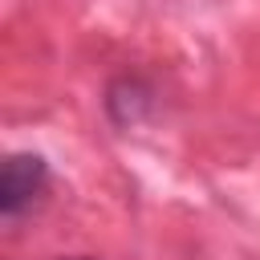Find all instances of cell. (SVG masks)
<instances>
[{"instance_id":"obj_1","label":"cell","mask_w":260,"mask_h":260,"mask_svg":"<svg viewBox=\"0 0 260 260\" xmlns=\"http://www.w3.org/2000/svg\"><path fill=\"white\" fill-rule=\"evenodd\" d=\"M49 183V167L41 154H12L4 162V175H0V211L12 219L20 215Z\"/></svg>"},{"instance_id":"obj_2","label":"cell","mask_w":260,"mask_h":260,"mask_svg":"<svg viewBox=\"0 0 260 260\" xmlns=\"http://www.w3.org/2000/svg\"><path fill=\"white\" fill-rule=\"evenodd\" d=\"M150 106V89L134 77H122L114 89H110V110L118 122H138V114Z\"/></svg>"},{"instance_id":"obj_3","label":"cell","mask_w":260,"mask_h":260,"mask_svg":"<svg viewBox=\"0 0 260 260\" xmlns=\"http://www.w3.org/2000/svg\"><path fill=\"white\" fill-rule=\"evenodd\" d=\"M77 260H89V256H77Z\"/></svg>"}]
</instances>
